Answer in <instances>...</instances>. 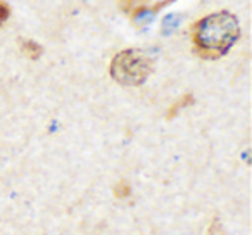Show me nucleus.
Returning <instances> with one entry per match:
<instances>
[{"instance_id": "1", "label": "nucleus", "mask_w": 252, "mask_h": 235, "mask_svg": "<svg viewBox=\"0 0 252 235\" xmlns=\"http://www.w3.org/2000/svg\"><path fill=\"white\" fill-rule=\"evenodd\" d=\"M193 52L206 61H216L226 56L240 38V23L228 11H218L204 16L190 30Z\"/></svg>"}, {"instance_id": "2", "label": "nucleus", "mask_w": 252, "mask_h": 235, "mask_svg": "<svg viewBox=\"0 0 252 235\" xmlns=\"http://www.w3.org/2000/svg\"><path fill=\"white\" fill-rule=\"evenodd\" d=\"M154 69L151 56L144 50L128 49L121 50L112 57L109 64V74L116 83L123 87H140L147 81Z\"/></svg>"}, {"instance_id": "3", "label": "nucleus", "mask_w": 252, "mask_h": 235, "mask_svg": "<svg viewBox=\"0 0 252 235\" xmlns=\"http://www.w3.org/2000/svg\"><path fill=\"white\" fill-rule=\"evenodd\" d=\"M175 0H119V9L130 18H138L149 12H158L162 7L173 4Z\"/></svg>"}, {"instance_id": "4", "label": "nucleus", "mask_w": 252, "mask_h": 235, "mask_svg": "<svg viewBox=\"0 0 252 235\" xmlns=\"http://www.w3.org/2000/svg\"><path fill=\"white\" fill-rule=\"evenodd\" d=\"M193 95L192 94H185V95H182V97L178 99V101L175 102V104L171 105V107L168 109V112H166V120H175L176 116L180 114V112L183 111V109H187V107H190V105L193 104Z\"/></svg>"}, {"instance_id": "5", "label": "nucleus", "mask_w": 252, "mask_h": 235, "mask_svg": "<svg viewBox=\"0 0 252 235\" xmlns=\"http://www.w3.org/2000/svg\"><path fill=\"white\" fill-rule=\"evenodd\" d=\"M19 43H21V52L25 54L28 59H40L43 54V47L40 45L38 42H35V40H28V38H23L19 40Z\"/></svg>"}, {"instance_id": "6", "label": "nucleus", "mask_w": 252, "mask_h": 235, "mask_svg": "<svg viewBox=\"0 0 252 235\" xmlns=\"http://www.w3.org/2000/svg\"><path fill=\"white\" fill-rule=\"evenodd\" d=\"M130 194H131L130 183L126 182V180H121V182H118V185L114 187V196L118 197V199H125V197H128Z\"/></svg>"}, {"instance_id": "7", "label": "nucleus", "mask_w": 252, "mask_h": 235, "mask_svg": "<svg viewBox=\"0 0 252 235\" xmlns=\"http://www.w3.org/2000/svg\"><path fill=\"white\" fill-rule=\"evenodd\" d=\"M11 18V7L7 2H0V26Z\"/></svg>"}]
</instances>
